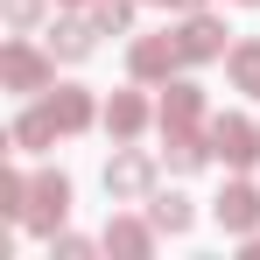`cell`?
I'll return each mask as SVG.
<instances>
[{
    "label": "cell",
    "instance_id": "obj_1",
    "mask_svg": "<svg viewBox=\"0 0 260 260\" xmlns=\"http://www.w3.org/2000/svg\"><path fill=\"white\" fill-rule=\"evenodd\" d=\"M162 183V155L134 148V141H113V162H106V197L113 204H148Z\"/></svg>",
    "mask_w": 260,
    "mask_h": 260
},
{
    "label": "cell",
    "instance_id": "obj_2",
    "mask_svg": "<svg viewBox=\"0 0 260 260\" xmlns=\"http://www.w3.org/2000/svg\"><path fill=\"white\" fill-rule=\"evenodd\" d=\"M0 85L21 91V99H43V91L56 85V56H49V43L7 36V43H0Z\"/></svg>",
    "mask_w": 260,
    "mask_h": 260
},
{
    "label": "cell",
    "instance_id": "obj_3",
    "mask_svg": "<svg viewBox=\"0 0 260 260\" xmlns=\"http://www.w3.org/2000/svg\"><path fill=\"white\" fill-rule=\"evenodd\" d=\"M63 218H71V176H63V169H36V176H28V204H21V232L56 239Z\"/></svg>",
    "mask_w": 260,
    "mask_h": 260
},
{
    "label": "cell",
    "instance_id": "obj_4",
    "mask_svg": "<svg viewBox=\"0 0 260 260\" xmlns=\"http://www.w3.org/2000/svg\"><path fill=\"white\" fill-rule=\"evenodd\" d=\"M176 71H183L176 28H155V36H134V43H127V78H134V85H169Z\"/></svg>",
    "mask_w": 260,
    "mask_h": 260
},
{
    "label": "cell",
    "instance_id": "obj_5",
    "mask_svg": "<svg viewBox=\"0 0 260 260\" xmlns=\"http://www.w3.org/2000/svg\"><path fill=\"white\" fill-rule=\"evenodd\" d=\"M211 162H225L232 176H253V162H260V120L218 113L211 120Z\"/></svg>",
    "mask_w": 260,
    "mask_h": 260
},
{
    "label": "cell",
    "instance_id": "obj_6",
    "mask_svg": "<svg viewBox=\"0 0 260 260\" xmlns=\"http://www.w3.org/2000/svg\"><path fill=\"white\" fill-rule=\"evenodd\" d=\"M176 28V43H183V63H225V36H232V28H225V21H218L211 7H190V14H176L169 21Z\"/></svg>",
    "mask_w": 260,
    "mask_h": 260
},
{
    "label": "cell",
    "instance_id": "obj_7",
    "mask_svg": "<svg viewBox=\"0 0 260 260\" xmlns=\"http://www.w3.org/2000/svg\"><path fill=\"white\" fill-rule=\"evenodd\" d=\"M211 218H218V232H232V239L260 232V183L253 176H232V183L211 197Z\"/></svg>",
    "mask_w": 260,
    "mask_h": 260
},
{
    "label": "cell",
    "instance_id": "obj_8",
    "mask_svg": "<svg viewBox=\"0 0 260 260\" xmlns=\"http://www.w3.org/2000/svg\"><path fill=\"white\" fill-rule=\"evenodd\" d=\"M155 127H211V106H204V85H190V78H169L162 85V106H155Z\"/></svg>",
    "mask_w": 260,
    "mask_h": 260
},
{
    "label": "cell",
    "instance_id": "obj_9",
    "mask_svg": "<svg viewBox=\"0 0 260 260\" xmlns=\"http://www.w3.org/2000/svg\"><path fill=\"white\" fill-rule=\"evenodd\" d=\"M99 127L113 134V141H141V134L155 127V106H148V91H141V85L113 91V99H106V113H99Z\"/></svg>",
    "mask_w": 260,
    "mask_h": 260
},
{
    "label": "cell",
    "instance_id": "obj_10",
    "mask_svg": "<svg viewBox=\"0 0 260 260\" xmlns=\"http://www.w3.org/2000/svg\"><path fill=\"white\" fill-rule=\"evenodd\" d=\"M43 43H49L56 63H85L91 49H99V21H91V14H56L43 28Z\"/></svg>",
    "mask_w": 260,
    "mask_h": 260
},
{
    "label": "cell",
    "instance_id": "obj_11",
    "mask_svg": "<svg viewBox=\"0 0 260 260\" xmlns=\"http://www.w3.org/2000/svg\"><path fill=\"white\" fill-rule=\"evenodd\" d=\"M43 106H49V120H56L63 134H91V127H99V113H106L85 85H49V91H43Z\"/></svg>",
    "mask_w": 260,
    "mask_h": 260
},
{
    "label": "cell",
    "instance_id": "obj_12",
    "mask_svg": "<svg viewBox=\"0 0 260 260\" xmlns=\"http://www.w3.org/2000/svg\"><path fill=\"white\" fill-rule=\"evenodd\" d=\"M155 239H162V225H155V218H127V211H113L99 246H106V253H120V260H148V253H155Z\"/></svg>",
    "mask_w": 260,
    "mask_h": 260
},
{
    "label": "cell",
    "instance_id": "obj_13",
    "mask_svg": "<svg viewBox=\"0 0 260 260\" xmlns=\"http://www.w3.org/2000/svg\"><path fill=\"white\" fill-rule=\"evenodd\" d=\"M211 162V127H169L162 134V169L169 176H197Z\"/></svg>",
    "mask_w": 260,
    "mask_h": 260
},
{
    "label": "cell",
    "instance_id": "obj_14",
    "mask_svg": "<svg viewBox=\"0 0 260 260\" xmlns=\"http://www.w3.org/2000/svg\"><path fill=\"white\" fill-rule=\"evenodd\" d=\"M56 141H63V127L49 120L43 99H36L28 113H14V127H7V148H14V155H43V148H56Z\"/></svg>",
    "mask_w": 260,
    "mask_h": 260
},
{
    "label": "cell",
    "instance_id": "obj_15",
    "mask_svg": "<svg viewBox=\"0 0 260 260\" xmlns=\"http://www.w3.org/2000/svg\"><path fill=\"white\" fill-rule=\"evenodd\" d=\"M225 78H232V91L260 99V36H239V43L225 49Z\"/></svg>",
    "mask_w": 260,
    "mask_h": 260
},
{
    "label": "cell",
    "instance_id": "obj_16",
    "mask_svg": "<svg viewBox=\"0 0 260 260\" xmlns=\"http://www.w3.org/2000/svg\"><path fill=\"white\" fill-rule=\"evenodd\" d=\"M148 218L162 225V239H176V232H190V225H197V204H190L183 190H155V197H148Z\"/></svg>",
    "mask_w": 260,
    "mask_h": 260
},
{
    "label": "cell",
    "instance_id": "obj_17",
    "mask_svg": "<svg viewBox=\"0 0 260 260\" xmlns=\"http://www.w3.org/2000/svg\"><path fill=\"white\" fill-rule=\"evenodd\" d=\"M134 7L141 0H91L85 14L99 21V36H134Z\"/></svg>",
    "mask_w": 260,
    "mask_h": 260
},
{
    "label": "cell",
    "instance_id": "obj_18",
    "mask_svg": "<svg viewBox=\"0 0 260 260\" xmlns=\"http://www.w3.org/2000/svg\"><path fill=\"white\" fill-rule=\"evenodd\" d=\"M49 14V0H0V21H7V36H36Z\"/></svg>",
    "mask_w": 260,
    "mask_h": 260
},
{
    "label": "cell",
    "instance_id": "obj_19",
    "mask_svg": "<svg viewBox=\"0 0 260 260\" xmlns=\"http://www.w3.org/2000/svg\"><path fill=\"white\" fill-rule=\"evenodd\" d=\"M21 204H28V176H21V169H7V176H0V211L21 225Z\"/></svg>",
    "mask_w": 260,
    "mask_h": 260
},
{
    "label": "cell",
    "instance_id": "obj_20",
    "mask_svg": "<svg viewBox=\"0 0 260 260\" xmlns=\"http://www.w3.org/2000/svg\"><path fill=\"white\" fill-rule=\"evenodd\" d=\"M49 253H56V260H91L99 246H91V239H78V232H56V239H49Z\"/></svg>",
    "mask_w": 260,
    "mask_h": 260
},
{
    "label": "cell",
    "instance_id": "obj_21",
    "mask_svg": "<svg viewBox=\"0 0 260 260\" xmlns=\"http://www.w3.org/2000/svg\"><path fill=\"white\" fill-rule=\"evenodd\" d=\"M239 253H246V260H260V232H246V239H239Z\"/></svg>",
    "mask_w": 260,
    "mask_h": 260
},
{
    "label": "cell",
    "instance_id": "obj_22",
    "mask_svg": "<svg viewBox=\"0 0 260 260\" xmlns=\"http://www.w3.org/2000/svg\"><path fill=\"white\" fill-rule=\"evenodd\" d=\"M56 7H91V0H56Z\"/></svg>",
    "mask_w": 260,
    "mask_h": 260
},
{
    "label": "cell",
    "instance_id": "obj_23",
    "mask_svg": "<svg viewBox=\"0 0 260 260\" xmlns=\"http://www.w3.org/2000/svg\"><path fill=\"white\" fill-rule=\"evenodd\" d=\"M232 7H260V0H232Z\"/></svg>",
    "mask_w": 260,
    "mask_h": 260
}]
</instances>
